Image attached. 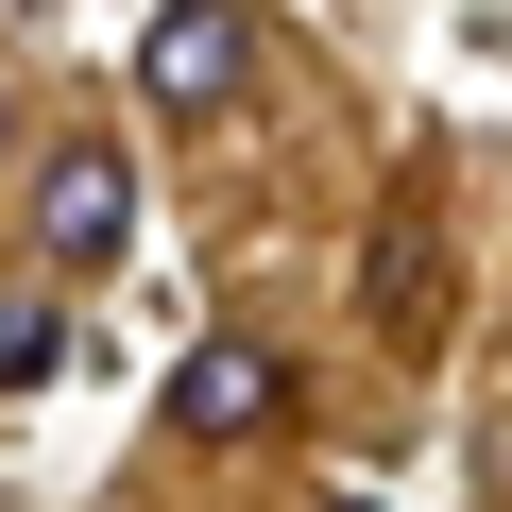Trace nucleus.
<instances>
[{
    "label": "nucleus",
    "instance_id": "f257e3e1",
    "mask_svg": "<svg viewBox=\"0 0 512 512\" xmlns=\"http://www.w3.org/2000/svg\"><path fill=\"white\" fill-rule=\"evenodd\" d=\"M35 239H52V274H120L137 154H120V137H52V154H35Z\"/></svg>",
    "mask_w": 512,
    "mask_h": 512
},
{
    "label": "nucleus",
    "instance_id": "f03ea898",
    "mask_svg": "<svg viewBox=\"0 0 512 512\" xmlns=\"http://www.w3.org/2000/svg\"><path fill=\"white\" fill-rule=\"evenodd\" d=\"M239 69H256V0H154V35H137V103L154 120H205Z\"/></svg>",
    "mask_w": 512,
    "mask_h": 512
},
{
    "label": "nucleus",
    "instance_id": "7ed1b4c3",
    "mask_svg": "<svg viewBox=\"0 0 512 512\" xmlns=\"http://www.w3.org/2000/svg\"><path fill=\"white\" fill-rule=\"evenodd\" d=\"M256 427H291V359L274 342H188L171 359V444H256Z\"/></svg>",
    "mask_w": 512,
    "mask_h": 512
},
{
    "label": "nucleus",
    "instance_id": "20e7f679",
    "mask_svg": "<svg viewBox=\"0 0 512 512\" xmlns=\"http://www.w3.org/2000/svg\"><path fill=\"white\" fill-rule=\"evenodd\" d=\"M427 291H444V239H427V205H393V222H376V325L427 342Z\"/></svg>",
    "mask_w": 512,
    "mask_h": 512
},
{
    "label": "nucleus",
    "instance_id": "39448f33",
    "mask_svg": "<svg viewBox=\"0 0 512 512\" xmlns=\"http://www.w3.org/2000/svg\"><path fill=\"white\" fill-rule=\"evenodd\" d=\"M52 359H69V325L35 291H0V393H52Z\"/></svg>",
    "mask_w": 512,
    "mask_h": 512
},
{
    "label": "nucleus",
    "instance_id": "423d86ee",
    "mask_svg": "<svg viewBox=\"0 0 512 512\" xmlns=\"http://www.w3.org/2000/svg\"><path fill=\"white\" fill-rule=\"evenodd\" d=\"M0 154H18V86H0Z\"/></svg>",
    "mask_w": 512,
    "mask_h": 512
}]
</instances>
